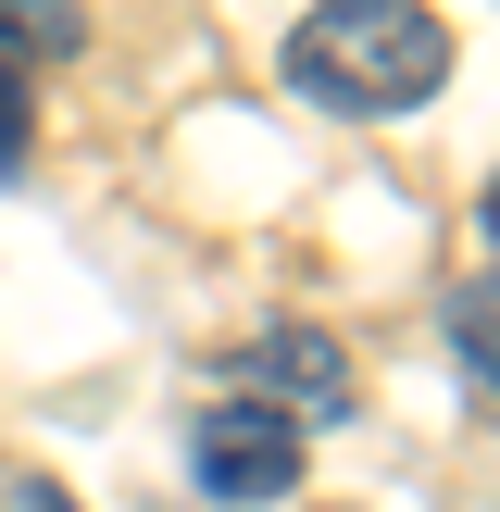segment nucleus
<instances>
[{"label": "nucleus", "instance_id": "7", "mask_svg": "<svg viewBox=\"0 0 500 512\" xmlns=\"http://www.w3.org/2000/svg\"><path fill=\"white\" fill-rule=\"evenodd\" d=\"M25 512H75V500H63V488H50V475H38V488H25Z\"/></svg>", "mask_w": 500, "mask_h": 512}, {"label": "nucleus", "instance_id": "2", "mask_svg": "<svg viewBox=\"0 0 500 512\" xmlns=\"http://www.w3.org/2000/svg\"><path fill=\"white\" fill-rule=\"evenodd\" d=\"M188 488L200 500H288L300 488V425L263 413V400H213V413L188 425Z\"/></svg>", "mask_w": 500, "mask_h": 512}, {"label": "nucleus", "instance_id": "6", "mask_svg": "<svg viewBox=\"0 0 500 512\" xmlns=\"http://www.w3.org/2000/svg\"><path fill=\"white\" fill-rule=\"evenodd\" d=\"M0 175H25V63L0 50Z\"/></svg>", "mask_w": 500, "mask_h": 512}, {"label": "nucleus", "instance_id": "8", "mask_svg": "<svg viewBox=\"0 0 500 512\" xmlns=\"http://www.w3.org/2000/svg\"><path fill=\"white\" fill-rule=\"evenodd\" d=\"M488 238H500V188H488Z\"/></svg>", "mask_w": 500, "mask_h": 512}, {"label": "nucleus", "instance_id": "1", "mask_svg": "<svg viewBox=\"0 0 500 512\" xmlns=\"http://www.w3.org/2000/svg\"><path fill=\"white\" fill-rule=\"evenodd\" d=\"M288 88L313 113H350V125L413 113V100L450 88V25L425 0H313L288 25Z\"/></svg>", "mask_w": 500, "mask_h": 512}, {"label": "nucleus", "instance_id": "4", "mask_svg": "<svg viewBox=\"0 0 500 512\" xmlns=\"http://www.w3.org/2000/svg\"><path fill=\"white\" fill-rule=\"evenodd\" d=\"M450 350H463V375H475V388L500 400V263L450 288Z\"/></svg>", "mask_w": 500, "mask_h": 512}, {"label": "nucleus", "instance_id": "5", "mask_svg": "<svg viewBox=\"0 0 500 512\" xmlns=\"http://www.w3.org/2000/svg\"><path fill=\"white\" fill-rule=\"evenodd\" d=\"M75 38H88L75 0H0V50H25V63H63Z\"/></svg>", "mask_w": 500, "mask_h": 512}, {"label": "nucleus", "instance_id": "3", "mask_svg": "<svg viewBox=\"0 0 500 512\" xmlns=\"http://www.w3.org/2000/svg\"><path fill=\"white\" fill-rule=\"evenodd\" d=\"M238 375H250L238 400H263V413H288V425H338L350 400H363V375H350V350L325 338V325H250Z\"/></svg>", "mask_w": 500, "mask_h": 512}]
</instances>
